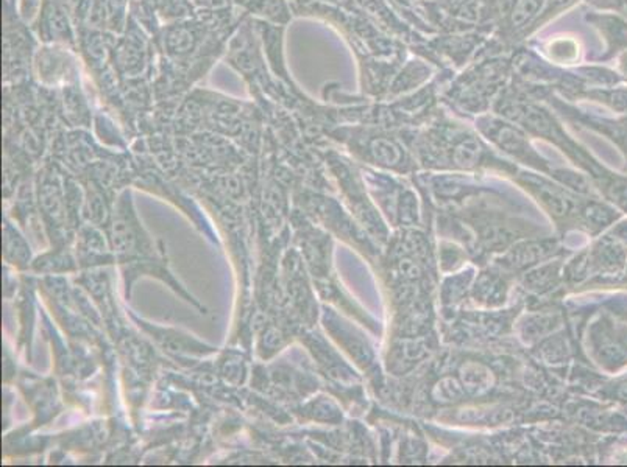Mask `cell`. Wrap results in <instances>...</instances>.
<instances>
[{
	"label": "cell",
	"instance_id": "obj_1",
	"mask_svg": "<svg viewBox=\"0 0 627 467\" xmlns=\"http://www.w3.org/2000/svg\"><path fill=\"white\" fill-rule=\"evenodd\" d=\"M549 54L552 58L559 59V61H571V59L578 56V46L574 41L559 39L551 42Z\"/></svg>",
	"mask_w": 627,
	"mask_h": 467
}]
</instances>
